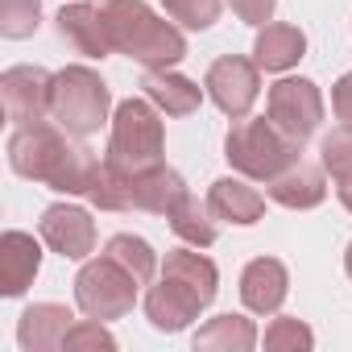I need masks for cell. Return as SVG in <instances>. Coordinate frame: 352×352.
I'll use <instances>...</instances> for the list:
<instances>
[{
    "instance_id": "1",
    "label": "cell",
    "mask_w": 352,
    "mask_h": 352,
    "mask_svg": "<svg viewBox=\"0 0 352 352\" xmlns=\"http://www.w3.org/2000/svg\"><path fill=\"white\" fill-rule=\"evenodd\" d=\"M9 166H13V174H21L30 183H42L58 195H87L91 174H96V157L83 145V137H75L50 120L13 129Z\"/></svg>"
},
{
    "instance_id": "2",
    "label": "cell",
    "mask_w": 352,
    "mask_h": 352,
    "mask_svg": "<svg viewBox=\"0 0 352 352\" xmlns=\"http://www.w3.org/2000/svg\"><path fill=\"white\" fill-rule=\"evenodd\" d=\"M220 294V270L212 257H204L195 245L187 249H170L162 261V278L145 290V319L174 336L187 331L204 307H212V298Z\"/></svg>"
},
{
    "instance_id": "3",
    "label": "cell",
    "mask_w": 352,
    "mask_h": 352,
    "mask_svg": "<svg viewBox=\"0 0 352 352\" xmlns=\"http://www.w3.org/2000/svg\"><path fill=\"white\" fill-rule=\"evenodd\" d=\"M104 21L116 54H129L145 71H166L187 58L183 30L157 17L145 0H104Z\"/></svg>"
},
{
    "instance_id": "4",
    "label": "cell",
    "mask_w": 352,
    "mask_h": 352,
    "mask_svg": "<svg viewBox=\"0 0 352 352\" xmlns=\"http://www.w3.org/2000/svg\"><path fill=\"white\" fill-rule=\"evenodd\" d=\"M104 162L116 166L120 174L137 179V174L153 170L166 162V129H162V108L145 96H129L116 104V116H112V133H108V149H104Z\"/></svg>"
},
{
    "instance_id": "5",
    "label": "cell",
    "mask_w": 352,
    "mask_h": 352,
    "mask_svg": "<svg viewBox=\"0 0 352 352\" xmlns=\"http://www.w3.org/2000/svg\"><path fill=\"white\" fill-rule=\"evenodd\" d=\"M224 157L245 179L270 183L294 162H302V141L286 137L270 116H241L224 137Z\"/></svg>"
},
{
    "instance_id": "6",
    "label": "cell",
    "mask_w": 352,
    "mask_h": 352,
    "mask_svg": "<svg viewBox=\"0 0 352 352\" xmlns=\"http://www.w3.org/2000/svg\"><path fill=\"white\" fill-rule=\"evenodd\" d=\"M112 108V91L100 79V71L91 67H67L54 75V100H50V120L63 124L75 137H91L100 133V124L108 120Z\"/></svg>"
},
{
    "instance_id": "7",
    "label": "cell",
    "mask_w": 352,
    "mask_h": 352,
    "mask_svg": "<svg viewBox=\"0 0 352 352\" xmlns=\"http://www.w3.org/2000/svg\"><path fill=\"white\" fill-rule=\"evenodd\" d=\"M137 286L141 282L120 261H112L104 253V257L83 261V270L75 274V302H79L83 315L112 323V319H124L137 307Z\"/></svg>"
},
{
    "instance_id": "8",
    "label": "cell",
    "mask_w": 352,
    "mask_h": 352,
    "mask_svg": "<svg viewBox=\"0 0 352 352\" xmlns=\"http://www.w3.org/2000/svg\"><path fill=\"white\" fill-rule=\"evenodd\" d=\"M265 116L294 141H311L323 124V91L311 79H278L265 96Z\"/></svg>"
},
{
    "instance_id": "9",
    "label": "cell",
    "mask_w": 352,
    "mask_h": 352,
    "mask_svg": "<svg viewBox=\"0 0 352 352\" xmlns=\"http://www.w3.org/2000/svg\"><path fill=\"white\" fill-rule=\"evenodd\" d=\"M204 87H208L212 104H216L224 116L241 120V116L253 112V104H257V96H261V67H257L253 58H245V54H224V58H216V63L208 67Z\"/></svg>"
},
{
    "instance_id": "10",
    "label": "cell",
    "mask_w": 352,
    "mask_h": 352,
    "mask_svg": "<svg viewBox=\"0 0 352 352\" xmlns=\"http://www.w3.org/2000/svg\"><path fill=\"white\" fill-rule=\"evenodd\" d=\"M50 100H54V75L42 67H9L0 75V108H5V120L13 129L46 120Z\"/></svg>"
},
{
    "instance_id": "11",
    "label": "cell",
    "mask_w": 352,
    "mask_h": 352,
    "mask_svg": "<svg viewBox=\"0 0 352 352\" xmlns=\"http://www.w3.org/2000/svg\"><path fill=\"white\" fill-rule=\"evenodd\" d=\"M42 245L67 261H87L96 253V220L79 204H50L42 212Z\"/></svg>"
},
{
    "instance_id": "12",
    "label": "cell",
    "mask_w": 352,
    "mask_h": 352,
    "mask_svg": "<svg viewBox=\"0 0 352 352\" xmlns=\"http://www.w3.org/2000/svg\"><path fill=\"white\" fill-rule=\"evenodd\" d=\"M38 270H42V245L34 241V232L9 228L0 236V294L21 298L34 286Z\"/></svg>"
},
{
    "instance_id": "13",
    "label": "cell",
    "mask_w": 352,
    "mask_h": 352,
    "mask_svg": "<svg viewBox=\"0 0 352 352\" xmlns=\"http://www.w3.org/2000/svg\"><path fill=\"white\" fill-rule=\"evenodd\" d=\"M58 34L87 58H108L112 54V38H108V21H104V5H87V0H71L58 9Z\"/></svg>"
},
{
    "instance_id": "14",
    "label": "cell",
    "mask_w": 352,
    "mask_h": 352,
    "mask_svg": "<svg viewBox=\"0 0 352 352\" xmlns=\"http://www.w3.org/2000/svg\"><path fill=\"white\" fill-rule=\"evenodd\" d=\"M290 294V274L278 257H253L241 274V302L253 315H274Z\"/></svg>"
},
{
    "instance_id": "15",
    "label": "cell",
    "mask_w": 352,
    "mask_h": 352,
    "mask_svg": "<svg viewBox=\"0 0 352 352\" xmlns=\"http://www.w3.org/2000/svg\"><path fill=\"white\" fill-rule=\"evenodd\" d=\"M323 162L311 166V162H294L290 170H282L278 179L265 183V195L278 204V208H290V212H311L327 199V179H323Z\"/></svg>"
},
{
    "instance_id": "16",
    "label": "cell",
    "mask_w": 352,
    "mask_h": 352,
    "mask_svg": "<svg viewBox=\"0 0 352 352\" xmlns=\"http://www.w3.org/2000/svg\"><path fill=\"white\" fill-rule=\"evenodd\" d=\"M208 208H212V216L224 220V224L253 228V224L265 216V195L245 183V174H241V179H216L212 191H208Z\"/></svg>"
},
{
    "instance_id": "17",
    "label": "cell",
    "mask_w": 352,
    "mask_h": 352,
    "mask_svg": "<svg viewBox=\"0 0 352 352\" xmlns=\"http://www.w3.org/2000/svg\"><path fill=\"white\" fill-rule=\"evenodd\" d=\"M71 323H75V315L63 302H34L17 319V344L25 352H54V348H63V336Z\"/></svg>"
},
{
    "instance_id": "18",
    "label": "cell",
    "mask_w": 352,
    "mask_h": 352,
    "mask_svg": "<svg viewBox=\"0 0 352 352\" xmlns=\"http://www.w3.org/2000/svg\"><path fill=\"white\" fill-rule=\"evenodd\" d=\"M187 195H191V191H187V183H183V174H179V170H170L166 162L133 179V212L170 216Z\"/></svg>"
},
{
    "instance_id": "19",
    "label": "cell",
    "mask_w": 352,
    "mask_h": 352,
    "mask_svg": "<svg viewBox=\"0 0 352 352\" xmlns=\"http://www.w3.org/2000/svg\"><path fill=\"white\" fill-rule=\"evenodd\" d=\"M307 54V34L298 25H286V21H270L257 30V42H253V63L261 71H290L298 67V58Z\"/></svg>"
},
{
    "instance_id": "20",
    "label": "cell",
    "mask_w": 352,
    "mask_h": 352,
    "mask_svg": "<svg viewBox=\"0 0 352 352\" xmlns=\"http://www.w3.org/2000/svg\"><path fill=\"white\" fill-rule=\"evenodd\" d=\"M141 87H145V96H149L166 116H191V112H199L204 91H208V87H199L195 79L170 71V67H166V71H145Z\"/></svg>"
},
{
    "instance_id": "21",
    "label": "cell",
    "mask_w": 352,
    "mask_h": 352,
    "mask_svg": "<svg viewBox=\"0 0 352 352\" xmlns=\"http://www.w3.org/2000/svg\"><path fill=\"white\" fill-rule=\"evenodd\" d=\"M195 352H249L257 348V327L245 315H216L195 331Z\"/></svg>"
},
{
    "instance_id": "22",
    "label": "cell",
    "mask_w": 352,
    "mask_h": 352,
    "mask_svg": "<svg viewBox=\"0 0 352 352\" xmlns=\"http://www.w3.org/2000/svg\"><path fill=\"white\" fill-rule=\"evenodd\" d=\"M166 220H170L174 236H179L183 245H195V249H212V245H216V216H212V208L199 204L195 195H187Z\"/></svg>"
},
{
    "instance_id": "23",
    "label": "cell",
    "mask_w": 352,
    "mask_h": 352,
    "mask_svg": "<svg viewBox=\"0 0 352 352\" xmlns=\"http://www.w3.org/2000/svg\"><path fill=\"white\" fill-rule=\"evenodd\" d=\"M87 199L100 212H133V179H129V174H120L116 166H108V162H96Z\"/></svg>"
},
{
    "instance_id": "24",
    "label": "cell",
    "mask_w": 352,
    "mask_h": 352,
    "mask_svg": "<svg viewBox=\"0 0 352 352\" xmlns=\"http://www.w3.org/2000/svg\"><path fill=\"white\" fill-rule=\"evenodd\" d=\"M104 253L112 257V261H120L141 286H149L153 282V274H157V253H153V245L145 241V236H133V232H116L108 245H104Z\"/></svg>"
},
{
    "instance_id": "25",
    "label": "cell",
    "mask_w": 352,
    "mask_h": 352,
    "mask_svg": "<svg viewBox=\"0 0 352 352\" xmlns=\"http://www.w3.org/2000/svg\"><path fill=\"white\" fill-rule=\"evenodd\" d=\"M42 25V0H0V34L9 42L34 38Z\"/></svg>"
},
{
    "instance_id": "26",
    "label": "cell",
    "mask_w": 352,
    "mask_h": 352,
    "mask_svg": "<svg viewBox=\"0 0 352 352\" xmlns=\"http://www.w3.org/2000/svg\"><path fill=\"white\" fill-rule=\"evenodd\" d=\"M112 352L116 348V336L108 331V323L104 319H75L71 327H67V336H63V352Z\"/></svg>"
},
{
    "instance_id": "27",
    "label": "cell",
    "mask_w": 352,
    "mask_h": 352,
    "mask_svg": "<svg viewBox=\"0 0 352 352\" xmlns=\"http://www.w3.org/2000/svg\"><path fill=\"white\" fill-rule=\"evenodd\" d=\"M319 162L331 179H348L352 174V124H336L319 141Z\"/></svg>"
},
{
    "instance_id": "28",
    "label": "cell",
    "mask_w": 352,
    "mask_h": 352,
    "mask_svg": "<svg viewBox=\"0 0 352 352\" xmlns=\"http://www.w3.org/2000/svg\"><path fill=\"white\" fill-rule=\"evenodd\" d=\"M162 5H166V17L179 21L183 30H212L220 21L224 0H162Z\"/></svg>"
},
{
    "instance_id": "29",
    "label": "cell",
    "mask_w": 352,
    "mask_h": 352,
    "mask_svg": "<svg viewBox=\"0 0 352 352\" xmlns=\"http://www.w3.org/2000/svg\"><path fill=\"white\" fill-rule=\"evenodd\" d=\"M311 344H315V331H311L302 319L278 315V319L265 327V348H270V352H298V348H311Z\"/></svg>"
},
{
    "instance_id": "30",
    "label": "cell",
    "mask_w": 352,
    "mask_h": 352,
    "mask_svg": "<svg viewBox=\"0 0 352 352\" xmlns=\"http://www.w3.org/2000/svg\"><path fill=\"white\" fill-rule=\"evenodd\" d=\"M232 5V13L245 21V25H270L274 21V9H278V0H228Z\"/></svg>"
},
{
    "instance_id": "31",
    "label": "cell",
    "mask_w": 352,
    "mask_h": 352,
    "mask_svg": "<svg viewBox=\"0 0 352 352\" xmlns=\"http://www.w3.org/2000/svg\"><path fill=\"white\" fill-rule=\"evenodd\" d=\"M331 108H336V120H340V124H352V71L336 79V87H331Z\"/></svg>"
},
{
    "instance_id": "32",
    "label": "cell",
    "mask_w": 352,
    "mask_h": 352,
    "mask_svg": "<svg viewBox=\"0 0 352 352\" xmlns=\"http://www.w3.org/2000/svg\"><path fill=\"white\" fill-rule=\"evenodd\" d=\"M336 195H340V204L352 212V174H348V179H336Z\"/></svg>"
},
{
    "instance_id": "33",
    "label": "cell",
    "mask_w": 352,
    "mask_h": 352,
    "mask_svg": "<svg viewBox=\"0 0 352 352\" xmlns=\"http://www.w3.org/2000/svg\"><path fill=\"white\" fill-rule=\"evenodd\" d=\"M344 270H348V278H352V241H348V249H344Z\"/></svg>"
}]
</instances>
